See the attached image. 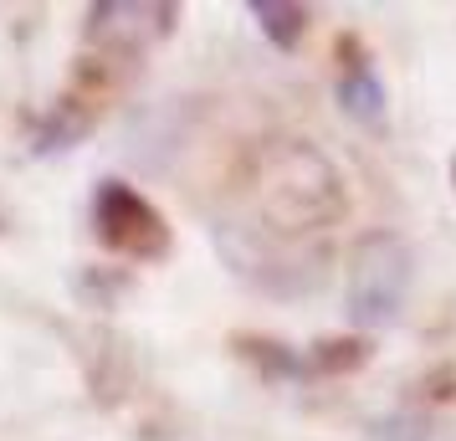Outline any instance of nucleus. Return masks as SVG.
<instances>
[{
  "mask_svg": "<svg viewBox=\"0 0 456 441\" xmlns=\"http://www.w3.org/2000/svg\"><path fill=\"white\" fill-rule=\"evenodd\" d=\"M251 195L277 232H313L344 210V180L308 139H288V144L267 149L256 165Z\"/></svg>",
  "mask_w": 456,
  "mask_h": 441,
  "instance_id": "obj_1",
  "label": "nucleus"
},
{
  "mask_svg": "<svg viewBox=\"0 0 456 441\" xmlns=\"http://www.w3.org/2000/svg\"><path fill=\"white\" fill-rule=\"evenodd\" d=\"M411 288V247L400 236H364L349 267V314L354 323H390Z\"/></svg>",
  "mask_w": 456,
  "mask_h": 441,
  "instance_id": "obj_2",
  "label": "nucleus"
},
{
  "mask_svg": "<svg viewBox=\"0 0 456 441\" xmlns=\"http://www.w3.org/2000/svg\"><path fill=\"white\" fill-rule=\"evenodd\" d=\"M93 221H98V236L124 257L149 262V257L169 252V232H165V221H159V210L149 206L139 190H128L124 180H103Z\"/></svg>",
  "mask_w": 456,
  "mask_h": 441,
  "instance_id": "obj_3",
  "label": "nucleus"
},
{
  "mask_svg": "<svg viewBox=\"0 0 456 441\" xmlns=\"http://www.w3.org/2000/svg\"><path fill=\"white\" fill-rule=\"evenodd\" d=\"M338 103L349 108L354 118L374 124V118L385 113V87L374 83V72H370V67H354L349 78H338Z\"/></svg>",
  "mask_w": 456,
  "mask_h": 441,
  "instance_id": "obj_4",
  "label": "nucleus"
},
{
  "mask_svg": "<svg viewBox=\"0 0 456 441\" xmlns=\"http://www.w3.org/2000/svg\"><path fill=\"white\" fill-rule=\"evenodd\" d=\"M251 16L262 21L277 46H297V37L308 31V11L303 5H277V0H251Z\"/></svg>",
  "mask_w": 456,
  "mask_h": 441,
  "instance_id": "obj_5",
  "label": "nucleus"
},
{
  "mask_svg": "<svg viewBox=\"0 0 456 441\" xmlns=\"http://www.w3.org/2000/svg\"><path fill=\"white\" fill-rule=\"evenodd\" d=\"M452 180H456V159H452Z\"/></svg>",
  "mask_w": 456,
  "mask_h": 441,
  "instance_id": "obj_6",
  "label": "nucleus"
}]
</instances>
